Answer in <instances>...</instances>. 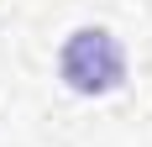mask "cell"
Returning <instances> with one entry per match:
<instances>
[{"label":"cell","instance_id":"cell-1","mask_svg":"<svg viewBox=\"0 0 152 147\" xmlns=\"http://www.w3.org/2000/svg\"><path fill=\"white\" fill-rule=\"evenodd\" d=\"M58 68H63V84L74 95H110L126 79V53L105 26H79L63 42Z\"/></svg>","mask_w":152,"mask_h":147}]
</instances>
